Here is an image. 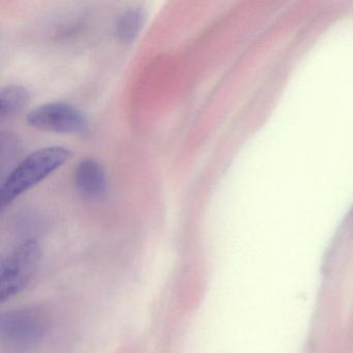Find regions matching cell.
Returning a JSON list of instances; mask_svg holds the SVG:
<instances>
[{
	"instance_id": "6da1fadb",
	"label": "cell",
	"mask_w": 353,
	"mask_h": 353,
	"mask_svg": "<svg viewBox=\"0 0 353 353\" xmlns=\"http://www.w3.org/2000/svg\"><path fill=\"white\" fill-rule=\"evenodd\" d=\"M70 158L63 146H51L32 152L10 172L1 187V210L54 172Z\"/></svg>"
},
{
	"instance_id": "7a4b0ae2",
	"label": "cell",
	"mask_w": 353,
	"mask_h": 353,
	"mask_svg": "<svg viewBox=\"0 0 353 353\" xmlns=\"http://www.w3.org/2000/svg\"><path fill=\"white\" fill-rule=\"evenodd\" d=\"M46 321L34 309L15 310L3 314L0 319V342L11 353H26L42 340Z\"/></svg>"
},
{
	"instance_id": "3957f363",
	"label": "cell",
	"mask_w": 353,
	"mask_h": 353,
	"mask_svg": "<svg viewBox=\"0 0 353 353\" xmlns=\"http://www.w3.org/2000/svg\"><path fill=\"white\" fill-rule=\"evenodd\" d=\"M41 249L36 241L20 245L0 265V301H6L21 292L38 270Z\"/></svg>"
},
{
	"instance_id": "277c9868",
	"label": "cell",
	"mask_w": 353,
	"mask_h": 353,
	"mask_svg": "<svg viewBox=\"0 0 353 353\" xmlns=\"http://www.w3.org/2000/svg\"><path fill=\"white\" fill-rule=\"evenodd\" d=\"M28 121L36 129L55 133H82L88 127L84 115L65 103H48L37 107L28 113Z\"/></svg>"
},
{
	"instance_id": "5b68a950",
	"label": "cell",
	"mask_w": 353,
	"mask_h": 353,
	"mask_svg": "<svg viewBox=\"0 0 353 353\" xmlns=\"http://www.w3.org/2000/svg\"><path fill=\"white\" fill-rule=\"evenodd\" d=\"M75 185L78 192L88 199L104 197L107 191L104 169L92 159L82 161L75 170Z\"/></svg>"
},
{
	"instance_id": "8992f818",
	"label": "cell",
	"mask_w": 353,
	"mask_h": 353,
	"mask_svg": "<svg viewBox=\"0 0 353 353\" xmlns=\"http://www.w3.org/2000/svg\"><path fill=\"white\" fill-rule=\"evenodd\" d=\"M30 100V92L23 86H7L0 94V117L6 119L15 117L28 106Z\"/></svg>"
},
{
	"instance_id": "52a82bcc",
	"label": "cell",
	"mask_w": 353,
	"mask_h": 353,
	"mask_svg": "<svg viewBox=\"0 0 353 353\" xmlns=\"http://www.w3.org/2000/svg\"><path fill=\"white\" fill-rule=\"evenodd\" d=\"M145 20L143 10L139 8L127 10L119 16L117 22V32L123 42L130 43L135 40L141 30Z\"/></svg>"
}]
</instances>
